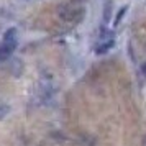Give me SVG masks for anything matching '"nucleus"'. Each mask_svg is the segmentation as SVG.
I'll return each instance as SVG.
<instances>
[{
	"instance_id": "7",
	"label": "nucleus",
	"mask_w": 146,
	"mask_h": 146,
	"mask_svg": "<svg viewBox=\"0 0 146 146\" xmlns=\"http://www.w3.org/2000/svg\"><path fill=\"white\" fill-rule=\"evenodd\" d=\"M141 72H143V76L146 77V62L143 64V66H141Z\"/></svg>"
},
{
	"instance_id": "4",
	"label": "nucleus",
	"mask_w": 146,
	"mask_h": 146,
	"mask_svg": "<svg viewBox=\"0 0 146 146\" xmlns=\"http://www.w3.org/2000/svg\"><path fill=\"white\" fill-rule=\"evenodd\" d=\"M112 13H113V2L112 0H107L105 3H104V12H102V21H104L105 25L110 21Z\"/></svg>"
},
{
	"instance_id": "2",
	"label": "nucleus",
	"mask_w": 146,
	"mask_h": 146,
	"mask_svg": "<svg viewBox=\"0 0 146 146\" xmlns=\"http://www.w3.org/2000/svg\"><path fill=\"white\" fill-rule=\"evenodd\" d=\"M58 15L64 23L69 25H77L84 20L86 17V8L84 7H74L71 3H62L58 7Z\"/></svg>"
},
{
	"instance_id": "9",
	"label": "nucleus",
	"mask_w": 146,
	"mask_h": 146,
	"mask_svg": "<svg viewBox=\"0 0 146 146\" xmlns=\"http://www.w3.org/2000/svg\"><path fill=\"white\" fill-rule=\"evenodd\" d=\"M23 2H28V3H31V2H38V0H23Z\"/></svg>"
},
{
	"instance_id": "1",
	"label": "nucleus",
	"mask_w": 146,
	"mask_h": 146,
	"mask_svg": "<svg viewBox=\"0 0 146 146\" xmlns=\"http://www.w3.org/2000/svg\"><path fill=\"white\" fill-rule=\"evenodd\" d=\"M18 44V33L17 28H8L2 36V43H0V62H5L10 59V56L15 53Z\"/></svg>"
},
{
	"instance_id": "8",
	"label": "nucleus",
	"mask_w": 146,
	"mask_h": 146,
	"mask_svg": "<svg viewBox=\"0 0 146 146\" xmlns=\"http://www.w3.org/2000/svg\"><path fill=\"white\" fill-rule=\"evenodd\" d=\"M74 3H80V2H86V0H72Z\"/></svg>"
},
{
	"instance_id": "5",
	"label": "nucleus",
	"mask_w": 146,
	"mask_h": 146,
	"mask_svg": "<svg viewBox=\"0 0 146 146\" xmlns=\"http://www.w3.org/2000/svg\"><path fill=\"white\" fill-rule=\"evenodd\" d=\"M126 10H128V5H123V7L118 10V13H117L115 20H113V28L120 27V23H121V20H123V17L126 15Z\"/></svg>"
},
{
	"instance_id": "6",
	"label": "nucleus",
	"mask_w": 146,
	"mask_h": 146,
	"mask_svg": "<svg viewBox=\"0 0 146 146\" xmlns=\"http://www.w3.org/2000/svg\"><path fill=\"white\" fill-rule=\"evenodd\" d=\"M8 113H10V107H8L7 104H0V120L5 118Z\"/></svg>"
},
{
	"instance_id": "3",
	"label": "nucleus",
	"mask_w": 146,
	"mask_h": 146,
	"mask_svg": "<svg viewBox=\"0 0 146 146\" xmlns=\"http://www.w3.org/2000/svg\"><path fill=\"white\" fill-rule=\"evenodd\" d=\"M113 44H115V40L99 41V43L95 44V54H99V56H102V54L108 53V51H110V49L113 48Z\"/></svg>"
}]
</instances>
